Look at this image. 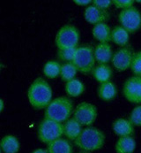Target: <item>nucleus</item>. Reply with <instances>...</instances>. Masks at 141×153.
Masks as SVG:
<instances>
[{
    "label": "nucleus",
    "instance_id": "f257e3e1",
    "mask_svg": "<svg viewBox=\"0 0 141 153\" xmlns=\"http://www.w3.org/2000/svg\"><path fill=\"white\" fill-rule=\"evenodd\" d=\"M27 99L35 110L46 109L52 101V89L44 79L36 78L28 88Z\"/></svg>",
    "mask_w": 141,
    "mask_h": 153
},
{
    "label": "nucleus",
    "instance_id": "f03ea898",
    "mask_svg": "<svg viewBox=\"0 0 141 153\" xmlns=\"http://www.w3.org/2000/svg\"><path fill=\"white\" fill-rule=\"evenodd\" d=\"M105 141L106 135L102 130L94 127H87L74 141V144L82 152H90L101 149L105 144Z\"/></svg>",
    "mask_w": 141,
    "mask_h": 153
},
{
    "label": "nucleus",
    "instance_id": "7ed1b4c3",
    "mask_svg": "<svg viewBox=\"0 0 141 153\" xmlns=\"http://www.w3.org/2000/svg\"><path fill=\"white\" fill-rule=\"evenodd\" d=\"M73 112V104L69 97H58L52 100L44 111V118L64 123Z\"/></svg>",
    "mask_w": 141,
    "mask_h": 153
},
{
    "label": "nucleus",
    "instance_id": "20e7f679",
    "mask_svg": "<svg viewBox=\"0 0 141 153\" xmlns=\"http://www.w3.org/2000/svg\"><path fill=\"white\" fill-rule=\"evenodd\" d=\"M95 58L94 49L90 45H81L77 47L73 59V65L78 72L81 74H92L95 67Z\"/></svg>",
    "mask_w": 141,
    "mask_h": 153
},
{
    "label": "nucleus",
    "instance_id": "39448f33",
    "mask_svg": "<svg viewBox=\"0 0 141 153\" xmlns=\"http://www.w3.org/2000/svg\"><path fill=\"white\" fill-rule=\"evenodd\" d=\"M63 134V123L44 118L38 126V139L43 143L48 144L51 142L61 138Z\"/></svg>",
    "mask_w": 141,
    "mask_h": 153
},
{
    "label": "nucleus",
    "instance_id": "423d86ee",
    "mask_svg": "<svg viewBox=\"0 0 141 153\" xmlns=\"http://www.w3.org/2000/svg\"><path fill=\"white\" fill-rule=\"evenodd\" d=\"M79 31L72 24L63 26L57 33L55 44L57 49L77 48L79 43Z\"/></svg>",
    "mask_w": 141,
    "mask_h": 153
},
{
    "label": "nucleus",
    "instance_id": "0eeeda50",
    "mask_svg": "<svg viewBox=\"0 0 141 153\" xmlns=\"http://www.w3.org/2000/svg\"><path fill=\"white\" fill-rule=\"evenodd\" d=\"M118 22L130 34L135 33L141 27L140 12L134 6L123 10L118 15Z\"/></svg>",
    "mask_w": 141,
    "mask_h": 153
},
{
    "label": "nucleus",
    "instance_id": "6e6552de",
    "mask_svg": "<svg viewBox=\"0 0 141 153\" xmlns=\"http://www.w3.org/2000/svg\"><path fill=\"white\" fill-rule=\"evenodd\" d=\"M73 118L83 127H90L97 118V108L93 104L82 102L73 111Z\"/></svg>",
    "mask_w": 141,
    "mask_h": 153
},
{
    "label": "nucleus",
    "instance_id": "1a4fd4ad",
    "mask_svg": "<svg viewBox=\"0 0 141 153\" xmlns=\"http://www.w3.org/2000/svg\"><path fill=\"white\" fill-rule=\"evenodd\" d=\"M123 94L130 103L141 104V77L134 75L128 78L123 84Z\"/></svg>",
    "mask_w": 141,
    "mask_h": 153
},
{
    "label": "nucleus",
    "instance_id": "9d476101",
    "mask_svg": "<svg viewBox=\"0 0 141 153\" xmlns=\"http://www.w3.org/2000/svg\"><path fill=\"white\" fill-rule=\"evenodd\" d=\"M134 53L128 47H122L114 52L111 63L118 72H123L131 68Z\"/></svg>",
    "mask_w": 141,
    "mask_h": 153
},
{
    "label": "nucleus",
    "instance_id": "9b49d317",
    "mask_svg": "<svg viewBox=\"0 0 141 153\" xmlns=\"http://www.w3.org/2000/svg\"><path fill=\"white\" fill-rule=\"evenodd\" d=\"M109 13L108 11L101 10L94 6L93 4L88 7H87L84 12V18L86 22L93 24L94 26L99 23L105 22L109 19Z\"/></svg>",
    "mask_w": 141,
    "mask_h": 153
},
{
    "label": "nucleus",
    "instance_id": "f8f14e48",
    "mask_svg": "<svg viewBox=\"0 0 141 153\" xmlns=\"http://www.w3.org/2000/svg\"><path fill=\"white\" fill-rule=\"evenodd\" d=\"M94 58L98 64H107L111 61L113 51L108 43H99L94 49Z\"/></svg>",
    "mask_w": 141,
    "mask_h": 153
},
{
    "label": "nucleus",
    "instance_id": "ddd939ff",
    "mask_svg": "<svg viewBox=\"0 0 141 153\" xmlns=\"http://www.w3.org/2000/svg\"><path fill=\"white\" fill-rule=\"evenodd\" d=\"M112 129L114 133L119 137L132 136L135 132L133 124L129 120H126L123 118L117 119L113 122Z\"/></svg>",
    "mask_w": 141,
    "mask_h": 153
},
{
    "label": "nucleus",
    "instance_id": "4468645a",
    "mask_svg": "<svg viewBox=\"0 0 141 153\" xmlns=\"http://www.w3.org/2000/svg\"><path fill=\"white\" fill-rule=\"evenodd\" d=\"M82 126L72 117L63 123L64 135L69 141H75L82 132Z\"/></svg>",
    "mask_w": 141,
    "mask_h": 153
},
{
    "label": "nucleus",
    "instance_id": "2eb2a0df",
    "mask_svg": "<svg viewBox=\"0 0 141 153\" xmlns=\"http://www.w3.org/2000/svg\"><path fill=\"white\" fill-rule=\"evenodd\" d=\"M111 32L112 29L109 26L105 23H99L93 27L92 35L99 43H108L111 41Z\"/></svg>",
    "mask_w": 141,
    "mask_h": 153
},
{
    "label": "nucleus",
    "instance_id": "dca6fc26",
    "mask_svg": "<svg viewBox=\"0 0 141 153\" xmlns=\"http://www.w3.org/2000/svg\"><path fill=\"white\" fill-rule=\"evenodd\" d=\"M97 95L103 101H111L117 96V88L112 82L109 81L99 85Z\"/></svg>",
    "mask_w": 141,
    "mask_h": 153
},
{
    "label": "nucleus",
    "instance_id": "f3484780",
    "mask_svg": "<svg viewBox=\"0 0 141 153\" xmlns=\"http://www.w3.org/2000/svg\"><path fill=\"white\" fill-rule=\"evenodd\" d=\"M49 153H72V145L66 138H58L48 144Z\"/></svg>",
    "mask_w": 141,
    "mask_h": 153
},
{
    "label": "nucleus",
    "instance_id": "a211bd4d",
    "mask_svg": "<svg viewBox=\"0 0 141 153\" xmlns=\"http://www.w3.org/2000/svg\"><path fill=\"white\" fill-rule=\"evenodd\" d=\"M112 74L113 72L111 67L107 64H98L97 66H95L92 72L93 77L100 84L109 82Z\"/></svg>",
    "mask_w": 141,
    "mask_h": 153
},
{
    "label": "nucleus",
    "instance_id": "6ab92c4d",
    "mask_svg": "<svg viewBox=\"0 0 141 153\" xmlns=\"http://www.w3.org/2000/svg\"><path fill=\"white\" fill-rule=\"evenodd\" d=\"M117 153H133L136 150V141L133 136L119 137L115 145Z\"/></svg>",
    "mask_w": 141,
    "mask_h": 153
},
{
    "label": "nucleus",
    "instance_id": "aec40b11",
    "mask_svg": "<svg viewBox=\"0 0 141 153\" xmlns=\"http://www.w3.org/2000/svg\"><path fill=\"white\" fill-rule=\"evenodd\" d=\"M21 144L18 138L12 134L4 135L0 142V148L4 153H17Z\"/></svg>",
    "mask_w": 141,
    "mask_h": 153
},
{
    "label": "nucleus",
    "instance_id": "412c9836",
    "mask_svg": "<svg viewBox=\"0 0 141 153\" xmlns=\"http://www.w3.org/2000/svg\"><path fill=\"white\" fill-rule=\"evenodd\" d=\"M130 33L121 25L116 26L111 32V41L119 46L125 47L129 43Z\"/></svg>",
    "mask_w": 141,
    "mask_h": 153
},
{
    "label": "nucleus",
    "instance_id": "4be33fe9",
    "mask_svg": "<svg viewBox=\"0 0 141 153\" xmlns=\"http://www.w3.org/2000/svg\"><path fill=\"white\" fill-rule=\"evenodd\" d=\"M65 92L70 97H78L81 96L85 91L84 83L79 79H73L65 83Z\"/></svg>",
    "mask_w": 141,
    "mask_h": 153
},
{
    "label": "nucleus",
    "instance_id": "5701e85b",
    "mask_svg": "<svg viewBox=\"0 0 141 153\" xmlns=\"http://www.w3.org/2000/svg\"><path fill=\"white\" fill-rule=\"evenodd\" d=\"M62 65L57 60H49L43 66V74L48 79H55L60 76Z\"/></svg>",
    "mask_w": 141,
    "mask_h": 153
},
{
    "label": "nucleus",
    "instance_id": "b1692460",
    "mask_svg": "<svg viewBox=\"0 0 141 153\" xmlns=\"http://www.w3.org/2000/svg\"><path fill=\"white\" fill-rule=\"evenodd\" d=\"M77 68L73 65V63H65L62 64L61 66V72H60V77L61 79L67 82L69 81H71L75 79V76L77 74Z\"/></svg>",
    "mask_w": 141,
    "mask_h": 153
},
{
    "label": "nucleus",
    "instance_id": "393cba45",
    "mask_svg": "<svg viewBox=\"0 0 141 153\" xmlns=\"http://www.w3.org/2000/svg\"><path fill=\"white\" fill-rule=\"evenodd\" d=\"M77 48H64L58 49L57 51V59L58 60L62 61L63 64L65 63H71L73 61L75 52Z\"/></svg>",
    "mask_w": 141,
    "mask_h": 153
},
{
    "label": "nucleus",
    "instance_id": "a878e982",
    "mask_svg": "<svg viewBox=\"0 0 141 153\" xmlns=\"http://www.w3.org/2000/svg\"><path fill=\"white\" fill-rule=\"evenodd\" d=\"M131 70L135 76L141 77V51L134 53V57L131 66Z\"/></svg>",
    "mask_w": 141,
    "mask_h": 153
},
{
    "label": "nucleus",
    "instance_id": "bb28decb",
    "mask_svg": "<svg viewBox=\"0 0 141 153\" xmlns=\"http://www.w3.org/2000/svg\"><path fill=\"white\" fill-rule=\"evenodd\" d=\"M129 120L133 124L134 127H141V105L136 106L131 111Z\"/></svg>",
    "mask_w": 141,
    "mask_h": 153
},
{
    "label": "nucleus",
    "instance_id": "cd10ccee",
    "mask_svg": "<svg viewBox=\"0 0 141 153\" xmlns=\"http://www.w3.org/2000/svg\"><path fill=\"white\" fill-rule=\"evenodd\" d=\"M113 5L118 9L125 10L133 6L135 1L134 0H113Z\"/></svg>",
    "mask_w": 141,
    "mask_h": 153
},
{
    "label": "nucleus",
    "instance_id": "c85d7f7f",
    "mask_svg": "<svg viewBox=\"0 0 141 153\" xmlns=\"http://www.w3.org/2000/svg\"><path fill=\"white\" fill-rule=\"evenodd\" d=\"M93 4L101 10L107 11L113 4V2L111 0H94Z\"/></svg>",
    "mask_w": 141,
    "mask_h": 153
},
{
    "label": "nucleus",
    "instance_id": "c756f323",
    "mask_svg": "<svg viewBox=\"0 0 141 153\" xmlns=\"http://www.w3.org/2000/svg\"><path fill=\"white\" fill-rule=\"evenodd\" d=\"M77 5H79V6H89L91 5V4H93V1L91 0H74L73 1Z\"/></svg>",
    "mask_w": 141,
    "mask_h": 153
},
{
    "label": "nucleus",
    "instance_id": "7c9ffc66",
    "mask_svg": "<svg viewBox=\"0 0 141 153\" xmlns=\"http://www.w3.org/2000/svg\"><path fill=\"white\" fill-rule=\"evenodd\" d=\"M31 153H49L48 152V150L46 149H36L35 151H33Z\"/></svg>",
    "mask_w": 141,
    "mask_h": 153
},
{
    "label": "nucleus",
    "instance_id": "2f4dec72",
    "mask_svg": "<svg viewBox=\"0 0 141 153\" xmlns=\"http://www.w3.org/2000/svg\"><path fill=\"white\" fill-rule=\"evenodd\" d=\"M4 102L3 99L0 100V111L3 112L4 111Z\"/></svg>",
    "mask_w": 141,
    "mask_h": 153
},
{
    "label": "nucleus",
    "instance_id": "473e14b6",
    "mask_svg": "<svg viewBox=\"0 0 141 153\" xmlns=\"http://www.w3.org/2000/svg\"><path fill=\"white\" fill-rule=\"evenodd\" d=\"M135 2H138V3H141V0H137V1H135Z\"/></svg>",
    "mask_w": 141,
    "mask_h": 153
},
{
    "label": "nucleus",
    "instance_id": "72a5a7b5",
    "mask_svg": "<svg viewBox=\"0 0 141 153\" xmlns=\"http://www.w3.org/2000/svg\"><path fill=\"white\" fill-rule=\"evenodd\" d=\"M79 153H89V152H80Z\"/></svg>",
    "mask_w": 141,
    "mask_h": 153
}]
</instances>
